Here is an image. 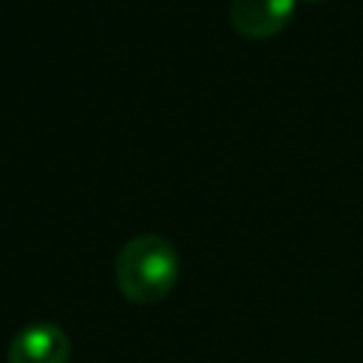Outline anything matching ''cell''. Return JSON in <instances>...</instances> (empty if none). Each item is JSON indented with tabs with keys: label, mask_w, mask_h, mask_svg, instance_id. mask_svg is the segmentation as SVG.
<instances>
[{
	"label": "cell",
	"mask_w": 363,
	"mask_h": 363,
	"mask_svg": "<svg viewBox=\"0 0 363 363\" xmlns=\"http://www.w3.org/2000/svg\"><path fill=\"white\" fill-rule=\"evenodd\" d=\"M312 3H318V0H312Z\"/></svg>",
	"instance_id": "277c9868"
},
{
	"label": "cell",
	"mask_w": 363,
	"mask_h": 363,
	"mask_svg": "<svg viewBox=\"0 0 363 363\" xmlns=\"http://www.w3.org/2000/svg\"><path fill=\"white\" fill-rule=\"evenodd\" d=\"M176 281L179 255L176 247L162 235H136L116 255V286L130 303H159L170 295Z\"/></svg>",
	"instance_id": "6da1fadb"
},
{
	"label": "cell",
	"mask_w": 363,
	"mask_h": 363,
	"mask_svg": "<svg viewBox=\"0 0 363 363\" xmlns=\"http://www.w3.org/2000/svg\"><path fill=\"white\" fill-rule=\"evenodd\" d=\"M295 11V0H233L230 20L235 31L252 40L278 34Z\"/></svg>",
	"instance_id": "3957f363"
},
{
	"label": "cell",
	"mask_w": 363,
	"mask_h": 363,
	"mask_svg": "<svg viewBox=\"0 0 363 363\" xmlns=\"http://www.w3.org/2000/svg\"><path fill=\"white\" fill-rule=\"evenodd\" d=\"M71 337L57 323H28L23 326L11 343L6 363H68Z\"/></svg>",
	"instance_id": "7a4b0ae2"
}]
</instances>
